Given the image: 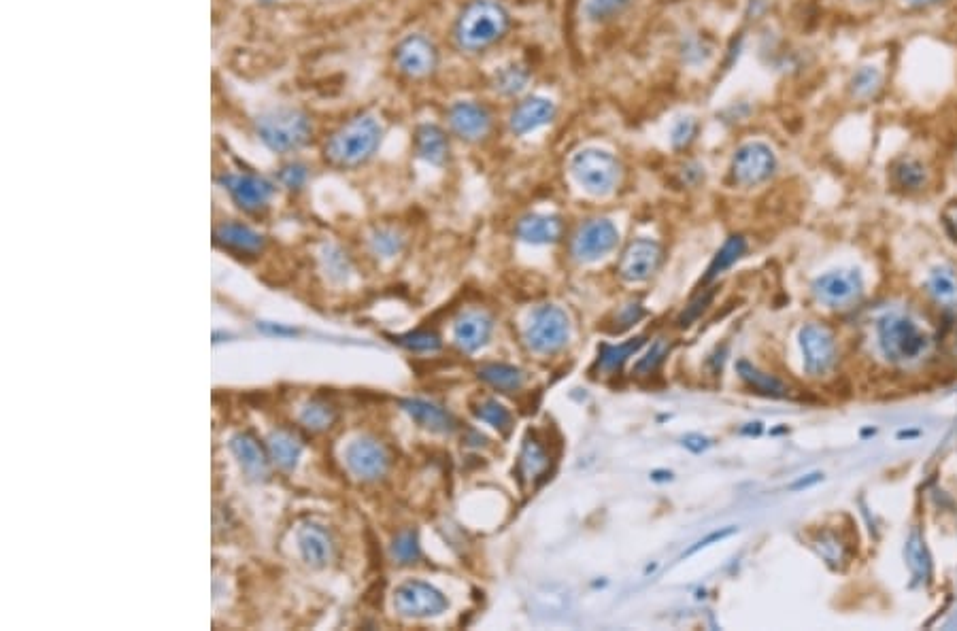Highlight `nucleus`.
Here are the masks:
<instances>
[{
	"instance_id": "1",
	"label": "nucleus",
	"mask_w": 957,
	"mask_h": 631,
	"mask_svg": "<svg viewBox=\"0 0 957 631\" xmlns=\"http://www.w3.org/2000/svg\"><path fill=\"white\" fill-rule=\"evenodd\" d=\"M513 17L500 0H468L453 22V43L464 54H483L511 32Z\"/></svg>"
},
{
	"instance_id": "2",
	"label": "nucleus",
	"mask_w": 957,
	"mask_h": 631,
	"mask_svg": "<svg viewBox=\"0 0 957 631\" xmlns=\"http://www.w3.org/2000/svg\"><path fill=\"white\" fill-rule=\"evenodd\" d=\"M383 141V126L375 113L360 111L334 130L324 143V160L334 168H358L371 160Z\"/></svg>"
},
{
	"instance_id": "3",
	"label": "nucleus",
	"mask_w": 957,
	"mask_h": 631,
	"mask_svg": "<svg viewBox=\"0 0 957 631\" xmlns=\"http://www.w3.org/2000/svg\"><path fill=\"white\" fill-rule=\"evenodd\" d=\"M254 128L264 147L275 153L298 151L313 136L311 117L305 111L292 107H279L258 115Z\"/></svg>"
},
{
	"instance_id": "4",
	"label": "nucleus",
	"mask_w": 957,
	"mask_h": 631,
	"mask_svg": "<svg viewBox=\"0 0 957 631\" xmlns=\"http://www.w3.org/2000/svg\"><path fill=\"white\" fill-rule=\"evenodd\" d=\"M570 175L592 196H609L621 179V164L607 149L587 147L570 158Z\"/></svg>"
},
{
	"instance_id": "5",
	"label": "nucleus",
	"mask_w": 957,
	"mask_h": 631,
	"mask_svg": "<svg viewBox=\"0 0 957 631\" xmlns=\"http://www.w3.org/2000/svg\"><path fill=\"white\" fill-rule=\"evenodd\" d=\"M879 345L887 360L909 364L928 351L930 338L917 323L902 315H887L879 323Z\"/></svg>"
},
{
	"instance_id": "6",
	"label": "nucleus",
	"mask_w": 957,
	"mask_h": 631,
	"mask_svg": "<svg viewBox=\"0 0 957 631\" xmlns=\"http://www.w3.org/2000/svg\"><path fill=\"white\" fill-rule=\"evenodd\" d=\"M394 66L396 71L411 81L430 79L439 68L441 54L439 47L426 34H407L394 47Z\"/></svg>"
},
{
	"instance_id": "7",
	"label": "nucleus",
	"mask_w": 957,
	"mask_h": 631,
	"mask_svg": "<svg viewBox=\"0 0 957 631\" xmlns=\"http://www.w3.org/2000/svg\"><path fill=\"white\" fill-rule=\"evenodd\" d=\"M570 323L568 315L560 306L545 304L536 309L528 321L526 328V343L534 353H556L568 343Z\"/></svg>"
},
{
	"instance_id": "8",
	"label": "nucleus",
	"mask_w": 957,
	"mask_h": 631,
	"mask_svg": "<svg viewBox=\"0 0 957 631\" xmlns=\"http://www.w3.org/2000/svg\"><path fill=\"white\" fill-rule=\"evenodd\" d=\"M777 166V156L770 145L762 141H749L734 151L730 177L736 185L755 187L775 175Z\"/></svg>"
},
{
	"instance_id": "9",
	"label": "nucleus",
	"mask_w": 957,
	"mask_h": 631,
	"mask_svg": "<svg viewBox=\"0 0 957 631\" xmlns=\"http://www.w3.org/2000/svg\"><path fill=\"white\" fill-rule=\"evenodd\" d=\"M449 130L464 143H483L494 130V115L477 100H456L447 109Z\"/></svg>"
},
{
	"instance_id": "10",
	"label": "nucleus",
	"mask_w": 957,
	"mask_h": 631,
	"mask_svg": "<svg viewBox=\"0 0 957 631\" xmlns=\"http://www.w3.org/2000/svg\"><path fill=\"white\" fill-rule=\"evenodd\" d=\"M394 608L402 617L428 619L443 615L449 602L436 587L422 581H407L394 591Z\"/></svg>"
},
{
	"instance_id": "11",
	"label": "nucleus",
	"mask_w": 957,
	"mask_h": 631,
	"mask_svg": "<svg viewBox=\"0 0 957 631\" xmlns=\"http://www.w3.org/2000/svg\"><path fill=\"white\" fill-rule=\"evenodd\" d=\"M619 243V230L611 219H590L573 238V255L579 262H596L611 253Z\"/></svg>"
},
{
	"instance_id": "12",
	"label": "nucleus",
	"mask_w": 957,
	"mask_h": 631,
	"mask_svg": "<svg viewBox=\"0 0 957 631\" xmlns=\"http://www.w3.org/2000/svg\"><path fill=\"white\" fill-rule=\"evenodd\" d=\"M349 472L360 481H379L390 468V453L375 438H358L345 451Z\"/></svg>"
},
{
	"instance_id": "13",
	"label": "nucleus",
	"mask_w": 957,
	"mask_h": 631,
	"mask_svg": "<svg viewBox=\"0 0 957 631\" xmlns=\"http://www.w3.org/2000/svg\"><path fill=\"white\" fill-rule=\"evenodd\" d=\"M226 192L245 213H260L273 198V183L254 173H228L220 179Z\"/></svg>"
},
{
	"instance_id": "14",
	"label": "nucleus",
	"mask_w": 957,
	"mask_h": 631,
	"mask_svg": "<svg viewBox=\"0 0 957 631\" xmlns=\"http://www.w3.org/2000/svg\"><path fill=\"white\" fill-rule=\"evenodd\" d=\"M800 347L804 355V368L813 377L826 374L836 362V340L834 334L821 326V323H809L800 332Z\"/></svg>"
},
{
	"instance_id": "15",
	"label": "nucleus",
	"mask_w": 957,
	"mask_h": 631,
	"mask_svg": "<svg viewBox=\"0 0 957 631\" xmlns=\"http://www.w3.org/2000/svg\"><path fill=\"white\" fill-rule=\"evenodd\" d=\"M558 107L556 102L545 96H528L515 102L509 113V130L515 136H528L556 122Z\"/></svg>"
},
{
	"instance_id": "16",
	"label": "nucleus",
	"mask_w": 957,
	"mask_h": 631,
	"mask_svg": "<svg viewBox=\"0 0 957 631\" xmlns=\"http://www.w3.org/2000/svg\"><path fill=\"white\" fill-rule=\"evenodd\" d=\"M662 264V247L651 238H636L621 255L619 275L630 283L647 281Z\"/></svg>"
},
{
	"instance_id": "17",
	"label": "nucleus",
	"mask_w": 957,
	"mask_h": 631,
	"mask_svg": "<svg viewBox=\"0 0 957 631\" xmlns=\"http://www.w3.org/2000/svg\"><path fill=\"white\" fill-rule=\"evenodd\" d=\"M815 296L830 306H843L862 292V277L853 270H834L819 277L813 285Z\"/></svg>"
},
{
	"instance_id": "18",
	"label": "nucleus",
	"mask_w": 957,
	"mask_h": 631,
	"mask_svg": "<svg viewBox=\"0 0 957 631\" xmlns=\"http://www.w3.org/2000/svg\"><path fill=\"white\" fill-rule=\"evenodd\" d=\"M230 449L237 457V462L241 470L254 481H262L268 476V468H271V455L260 445V440L249 434V432H239L234 434L230 440Z\"/></svg>"
},
{
	"instance_id": "19",
	"label": "nucleus",
	"mask_w": 957,
	"mask_h": 631,
	"mask_svg": "<svg viewBox=\"0 0 957 631\" xmlns=\"http://www.w3.org/2000/svg\"><path fill=\"white\" fill-rule=\"evenodd\" d=\"M515 236L528 245H553L564 236V221L560 215L528 213L517 221Z\"/></svg>"
},
{
	"instance_id": "20",
	"label": "nucleus",
	"mask_w": 957,
	"mask_h": 631,
	"mask_svg": "<svg viewBox=\"0 0 957 631\" xmlns=\"http://www.w3.org/2000/svg\"><path fill=\"white\" fill-rule=\"evenodd\" d=\"M413 147L417 158L432 166H445L451 153L447 132L436 124H419L413 134Z\"/></svg>"
},
{
	"instance_id": "21",
	"label": "nucleus",
	"mask_w": 957,
	"mask_h": 631,
	"mask_svg": "<svg viewBox=\"0 0 957 631\" xmlns=\"http://www.w3.org/2000/svg\"><path fill=\"white\" fill-rule=\"evenodd\" d=\"M490 334H492V317L479 311L464 313L456 321V326H453V340H456V345L466 353L481 349L490 340Z\"/></svg>"
},
{
	"instance_id": "22",
	"label": "nucleus",
	"mask_w": 957,
	"mask_h": 631,
	"mask_svg": "<svg viewBox=\"0 0 957 631\" xmlns=\"http://www.w3.org/2000/svg\"><path fill=\"white\" fill-rule=\"evenodd\" d=\"M402 411H405L419 428L430 430L434 434H451L456 430V419H453L445 408L436 406L432 402L419 400V398H409L400 402Z\"/></svg>"
},
{
	"instance_id": "23",
	"label": "nucleus",
	"mask_w": 957,
	"mask_h": 631,
	"mask_svg": "<svg viewBox=\"0 0 957 631\" xmlns=\"http://www.w3.org/2000/svg\"><path fill=\"white\" fill-rule=\"evenodd\" d=\"M213 241L215 245L243 255H256L264 249V236L245 224H237V221H228V224L217 226L213 232Z\"/></svg>"
},
{
	"instance_id": "24",
	"label": "nucleus",
	"mask_w": 957,
	"mask_h": 631,
	"mask_svg": "<svg viewBox=\"0 0 957 631\" xmlns=\"http://www.w3.org/2000/svg\"><path fill=\"white\" fill-rule=\"evenodd\" d=\"M298 547L302 557H305L307 564L313 568H326L334 555V544L330 534L324 530V527H319L315 523H307L300 527Z\"/></svg>"
},
{
	"instance_id": "25",
	"label": "nucleus",
	"mask_w": 957,
	"mask_h": 631,
	"mask_svg": "<svg viewBox=\"0 0 957 631\" xmlns=\"http://www.w3.org/2000/svg\"><path fill=\"white\" fill-rule=\"evenodd\" d=\"M928 168L915 156H900L889 164V181L896 190L904 194H917L926 190L928 185Z\"/></svg>"
},
{
	"instance_id": "26",
	"label": "nucleus",
	"mask_w": 957,
	"mask_h": 631,
	"mask_svg": "<svg viewBox=\"0 0 957 631\" xmlns=\"http://www.w3.org/2000/svg\"><path fill=\"white\" fill-rule=\"evenodd\" d=\"M847 90L855 102H875L885 90V71L879 64H862L853 71Z\"/></svg>"
},
{
	"instance_id": "27",
	"label": "nucleus",
	"mask_w": 957,
	"mask_h": 631,
	"mask_svg": "<svg viewBox=\"0 0 957 631\" xmlns=\"http://www.w3.org/2000/svg\"><path fill=\"white\" fill-rule=\"evenodd\" d=\"M266 447H268V455H271L273 459V464H277L281 470H294L305 442H302V438L294 430L281 428L268 436Z\"/></svg>"
},
{
	"instance_id": "28",
	"label": "nucleus",
	"mask_w": 957,
	"mask_h": 631,
	"mask_svg": "<svg viewBox=\"0 0 957 631\" xmlns=\"http://www.w3.org/2000/svg\"><path fill=\"white\" fill-rule=\"evenodd\" d=\"M530 79H532V73L528 64L511 62V64L500 66L492 75V88L502 98H515L526 92Z\"/></svg>"
},
{
	"instance_id": "29",
	"label": "nucleus",
	"mask_w": 957,
	"mask_h": 631,
	"mask_svg": "<svg viewBox=\"0 0 957 631\" xmlns=\"http://www.w3.org/2000/svg\"><path fill=\"white\" fill-rule=\"evenodd\" d=\"M549 462H551V457H549L547 449L541 445L539 440L530 438V434H528L526 440H524L522 455H519V464H517V470H519V476H522V481L532 483V481L539 479V476H543L547 472Z\"/></svg>"
},
{
	"instance_id": "30",
	"label": "nucleus",
	"mask_w": 957,
	"mask_h": 631,
	"mask_svg": "<svg viewBox=\"0 0 957 631\" xmlns=\"http://www.w3.org/2000/svg\"><path fill=\"white\" fill-rule=\"evenodd\" d=\"M479 377L490 383L492 387L500 389L502 394H513V391L522 389L524 385V372L509 366V364H488L479 370Z\"/></svg>"
},
{
	"instance_id": "31",
	"label": "nucleus",
	"mask_w": 957,
	"mask_h": 631,
	"mask_svg": "<svg viewBox=\"0 0 957 631\" xmlns=\"http://www.w3.org/2000/svg\"><path fill=\"white\" fill-rule=\"evenodd\" d=\"M334 421H337V408L322 398H315L305 404L300 413V423L305 425L309 432H326L332 428Z\"/></svg>"
},
{
	"instance_id": "32",
	"label": "nucleus",
	"mask_w": 957,
	"mask_h": 631,
	"mask_svg": "<svg viewBox=\"0 0 957 631\" xmlns=\"http://www.w3.org/2000/svg\"><path fill=\"white\" fill-rule=\"evenodd\" d=\"M738 372H741L743 381H745L749 387H753L755 391H758V394H762V396H768V398H785V396H787V387H785L779 379L770 377V374L760 372L758 368H753V366L747 364V362L738 364Z\"/></svg>"
},
{
	"instance_id": "33",
	"label": "nucleus",
	"mask_w": 957,
	"mask_h": 631,
	"mask_svg": "<svg viewBox=\"0 0 957 631\" xmlns=\"http://www.w3.org/2000/svg\"><path fill=\"white\" fill-rule=\"evenodd\" d=\"M747 251V241L743 236H730L728 241L724 243V247H721L717 251V255L713 258L709 270H707V275H704L702 283H709L713 281L715 277H719L721 272L728 270L738 258H743V253Z\"/></svg>"
},
{
	"instance_id": "34",
	"label": "nucleus",
	"mask_w": 957,
	"mask_h": 631,
	"mask_svg": "<svg viewBox=\"0 0 957 631\" xmlns=\"http://www.w3.org/2000/svg\"><path fill=\"white\" fill-rule=\"evenodd\" d=\"M645 345V338L643 336H638V338H632L628 340V343L624 345H604L600 349V360H598V366L604 370V372H615L619 370L621 366H624L630 357L641 349Z\"/></svg>"
},
{
	"instance_id": "35",
	"label": "nucleus",
	"mask_w": 957,
	"mask_h": 631,
	"mask_svg": "<svg viewBox=\"0 0 957 631\" xmlns=\"http://www.w3.org/2000/svg\"><path fill=\"white\" fill-rule=\"evenodd\" d=\"M632 5L634 0H587L585 15L594 24H607L624 15Z\"/></svg>"
},
{
	"instance_id": "36",
	"label": "nucleus",
	"mask_w": 957,
	"mask_h": 631,
	"mask_svg": "<svg viewBox=\"0 0 957 631\" xmlns=\"http://www.w3.org/2000/svg\"><path fill=\"white\" fill-rule=\"evenodd\" d=\"M679 54L683 58L685 64H692V66H698V64H704L707 62L711 56H713V45L711 41L704 37V34L700 32H694V34H685L681 45H679Z\"/></svg>"
},
{
	"instance_id": "37",
	"label": "nucleus",
	"mask_w": 957,
	"mask_h": 631,
	"mask_svg": "<svg viewBox=\"0 0 957 631\" xmlns=\"http://www.w3.org/2000/svg\"><path fill=\"white\" fill-rule=\"evenodd\" d=\"M473 413H475L481 421L492 425V428L498 430V432H505V434H507V432L511 430V425H513V417H511V413H509V408H505L498 400H492V398L481 400V402L473 408Z\"/></svg>"
},
{
	"instance_id": "38",
	"label": "nucleus",
	"mask_w": 957,
	"mask_h": 631,
	"mask_svg": "<svg viewBox=\"0 0 957 631\" xmlns=\"http://www.w3.org/2000/svg\"><path fill=\"white\" fill-rule=\"evenodd\" d=\"M392 555L400 566H413L422 557V547H419V536L415 530H405L394 538Z\"/></svg>"
},
{
	"instance_id": "39",
	"label": "nucleus",
	"mask_w": 957,
	"mask_h": 631,
	"mask_svg": "<svg viewBox=\"0 0 957 631\" xmlns=\"http://www.w3.org/2000/svg\"><path fill=\"white\" fill-rule=\"evenodd\" d=\"M534 606L539 608L543 615H549V617H558L562 615V612H566L570 608V598H568V593L564 589H558V587H545L543 591H539L534 595Z\"/></svg>"
},
{
	"instance_id": "40",
	"label": "nucleus",
	"mask_w": 957,
	"mask_h": 631,
	"mask_svg": "<svg viewBox=\"0 0 957 631\" xmlns=\"http://www.w3.org/2000/svg\"><path fill=\"white\" fill-rule=\"evenodd\" d=\"M698 130H700V124L694 115L679 117L673 124V130H670V145H673L677 151L692 147V143L698 136Z\"/></svg>"
},
{
	"instance_id": "41",
	"label": "nucleus",
	"mask_w": 957,
	"mask_h": 631,
	"mask_svg": "<svg viewBox=\"0 0 957 631\" xmlns=\"http://www.w3.org/2000/svg\"><path fill=\"white\" fill-rule=\"evenodd\" d=\"M394 343H398L400 347H405L409 351H419V353L441 349L439 334L428 332V330H417V332H409V334H402V336H394Z\"/></svg>"
},
{
	"instance_id": "42",
	"label": "nucleus",
	"mask_w": 957,
	"mask_h": 631,
	"mask_svg": "<svg viewBox=\"0 0 957 631\" xmlns=\"http://www.w3.org/2000/svg\"><path fill=\"white\" fill-rule=\"evenodd\" d=\"M930 292L940 302H953L957 298V279L951 270H934V275L928 281Z\"/></svg>"
},
{
	"instance_id": "43",
	"label": "nucleus",
	"mask_w": 957,
	"mask_h": 631,
	"mask_svg": "<svg viewBox=\"0 0 957 631\" xmlns=\"http://www.w3.org/2000/svg\"><path fill=\"white\" fill-rule=\"evenodd\" d=\"M371 245H373V251L381 255V258H392V255H396L402 249V238L392 228H381V230H375V234L371 236Z\"/></svg>"
},
{
	"instance_id": "44",
	"label": "nucleus",
	"mask_w": 957,
	"mask_h": 631,
	"mask_svg": "<svg viewBox=\"0 0 957 631\" xmlns=\"http://www.w3.org/2000/svg\"><path fill=\"white\" fill-rule=\"evenodd\" d=\"M668 351H670V345L664 343V340H658V343H653L651 349L647 351V355L641 357V360L636 362L634 372L641 374V377H647V374L656 372L658 366L664 362V357L668 355Z\"/></svg>"
},
{
	"instance_id": "45",
	"label": "nucleus",
	"mask_w": 957,
	"mask_h": 631,
	"mask_svg": "<svg viewBox=\"0 0 957 631\" xmlns=\"http://www.w3.org/2000/svg\"><path fill=\"white\" fill-rule=\"evenodd\" d=\"M307 179H309L307 166L300 164V162H290V164L281 166V170H279V183L290 192L302 190V187H305V183H307Z\"/></svg>"
},
{
	"instance_id": "46",
	"label": "nucleus",
	"mask_w": 957,
	"mask_h": 631,
	"mask_svg": "<svg viewBox=\"0 0 957 631\" xmlns=\"http://www.w3.org/2000/svg\"><path fill=\"white\" fill-rule=\"evenodd\" d=\"M713 300V289L711 292H704L702 296H698L690 306H687L685 313L679 317V326L681 328H687V326H692V323L702 315V311L707 309V304Z\"/></svg>"
},
{
	"instance_id": "47",
	"label": "nucleus",
	"mask_w": 957,
	"mask_h": 631,
	"mask_svg": "<svg viewBox=\"0 0 957 631\" xmlns=\"http://www.w3.org/2000/svg\"><path fill=\"white\" fill-rule=\"evenodd\" d=\"M643 315H645V311H643V306H641V304H630V306H626V311L619 315V321H621L619 330H626V328H630L632 323H636V321L641 319Z\"/></svg>"
},
{
	"instance_id": "48",
	"label": "nucleus",
	"mask_w": 957,
	"mask_h": 631,
	"mask_svg": "<svg viewBox=\"0 0 957 631\" xmlns=\"http://www.w3.org/2000/svg\"><path fill=\"white\" fill-rule=\"evenodd\" d=\"M258 330L268 334V336H296L298 334L294 328H285V326H281V323H271V321L258 323Z\"/></svg>"
},
{
	"instance_id": "49",
	"label": "nucleus",
	"mask_w": 957,
	"mask_h": 631,
	"mask_svg": "<svg viewBox=\"0 0 957 631\" xmlns=\"http://www.w3.org/2000/svg\"><path fill=\"white\" fill-rule=\"evenodd\" d=\"M683 447H687L694 453H702V451H707L711 447V440L700 436V434H692V436L683 438Z\"/></svg>"
},
{
	"instance_id": "50",
	"label": "nucleus",
	"mask_w": 957,
	"mask_h": 631,
	"mask_svg": "<svg viewBox=\"0 0 957 631\" xmlns=\"http://www.w3.org/2000/svg\"><path fill=\"white\" fill-rule=\"evenodd\" d=\"M943 224L947 232L957 241V202H951L949 207L943 211Z\"/></svg>"
},
{
	"instance_id": "51",
	"label": "nucleus",
	"mask_w": 957,
	"mask_h": 631,
	"mask_svg": "<svg viewBox=\"0 0 957 631\" xmlns=\"http://www.w3.org/2000/svg\"><path fill=\"white\" fill-rule=\"evenodd\" d=\"M732 534H734V530H732V527H730V530H724V532H715V534H711L709 538H704V540H700V542L696 544V547H692L690 551H687V555H694L696 551H700V549H704V547H709V544H711V542H719V540H724V538H728V536H732Z\"/></svg>"
},
{
	"instance_id": "52",
	"label": "nucleus",
	"mask_w": 957,
	"mask_h": 631,
	"mask_svg": "<svg viewBox=\"0 0 957 631\" xmlns=\"http://www.w3.org/2000/svg\"><path fill=\"white\" fill-rule=\"evenodd\" d=\"M904 7L906 9H913V11H926V9H932L936 5H943L947 3V0H902Z\"/></svg>"
},
{
	"instance_id": "53",
	"label": "nucleus",
	"mask_w": 957,
	"mask_h": 631,
	"mask_svg": "<svg viewBox=\"0 0 957 631\" xmlns=\"http://www.w3.org/2000/svg\"><path fill=\"white\" fill-rule=\"evenodd\" d=\"M768 9V0H749L747 7V20H760V17Z\"/></svg>"
},
{
	"instance_id": "54",
	"label": "nucleus",
	"mask_w": 957,
	"mask_h": 631,
	"mask_svg": "<svg viewBox=\"0 0 957 631\" xmlns=\"http://www.w3.org/2000/svg\"><path fill=\"white\" fill-rule=\"evenodd\" d=\"M855 9H875L883 5V0H849Z\"/></svg>"
},
{
	"instance_id": "55",
	"label": "nucleus",
	"mask_w": 957,
	"mask_h": 631,
	"mask_svg": "<svg viewBox=\"0 0 957 631\" xmlns=\"http://www.w3.org/2000/svg\"><path fill=\"white\" fill-rule=\"evenodd\" d=\"M262 3H273V0H262Z\"/></svg>"
}]
</instances>
